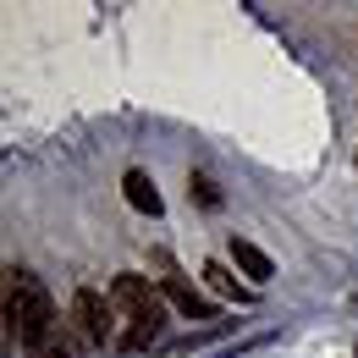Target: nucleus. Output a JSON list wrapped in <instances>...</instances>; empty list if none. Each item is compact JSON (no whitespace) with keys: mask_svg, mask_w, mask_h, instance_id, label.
Segmentation results:
<instances>
[{"mask_svg":"<svg viewBox=\"0 0 358 358\" xmlns=\"http://www.w3.org/2000/svg\"><path fill=\"white\" fill-rule=\"evenodd\" d=\"M55 331L61 325H55V303H50L45 281L28 275V270H6V336L39 358Z\"/></svg>","mask_w":358,"mask_h":358,"instance_id":"obj_1","label":"nucleus"},{"mask_svg":"<svg viewBox=\"0 0 358 358\" xmlns=\"http://www.w3.org/2000/svg\"><path fill=\"white\" fill-rule=\"evenodd\" d=\"M110 303L122 314V353H149V348H160V336H166V298H160V287H149L143 275H116L110 281Z\"/></svg>","mask_w":358,"mask_h":358,"instance_id":"obj_2","label":"nucleus"},{"mask_svg":"<svg viewBox=\"0 0 358 358\" xmlns=\"http://www.w3.org/2000/svg\"><path fill=\"white\" fill-rule=\"evenodd\" d=\"M72 320L89 342H122V314L110 303V292H94V287H78L72 298Z\"/></svg>","mask_w":358,"mask_h":358,"instance_id":"obj_3","label":"nucleus"},{"mask_svg":"<svg viewBox=\"0 0 358 358\" xmlns=\"http://www.w3.org/2000/svg\"><path fill=\"white\" fill-rule=\"evenodd\" d=\"M160 298H166L182 320H215V298H204V292L187 287L182 275H166V281H160ZM215 325H221V320H215Z\"/></svg>","mask_w":358,"mask_h":358,"instance_id":"obj_4","label":"nucleus"},{"mask_svg":"<svg viewBox=\"0 0 358 358\" xmlns=\"http://www.w3.org/2000/svg\"><path fill=\"white\" fill-rule=\"evenodd\" d=\"M231 265L243 270L254 287H265L270 275H275V265H270V254L259 248V243H248V237H231Z\"/></svg>","mask_w":358,"mask_h":358,"instance_id":"obj_5","label":"nucleus"},{"mask_svg":"<svg viewBox=\"0 0 358 358\" xmlns=\"http://www.w3.org/2000/svg\"><path fill=\"white\" fill-rule=\"evenodd\" d=\"M199 275H204V287H210L215 298H226V303H254V287H243V281H237V275H231L221 259H210Z\"/></svg>","mask_w":358,"mask_h":358,"instance_id":"obj_6","label":"nucleus"},{"mask_svg":"<svg viewBox=\"0 0 358 358\" xmlns=\"http://www.w3.org/2000/svg\"><path fill=\"white\" fill-rule=\"evenodd\" d=\"M122 187H127V204H133V210H143V215H160V210H166V204H160V193H155V177H149V171H127V177H122Z\"/></svg>","mask_w":358,"mask_h":358,"instance_id":"obj_7","label":"nucleus"},{"mask_svg":"<svg viewBox=\"0 0 358 358\" xmlns=\"http://www.w3.org/2000/svg\"><path fill=\"white\" fill-rule=\"evenodd\" d=\"M187 193H193V199H199L204 210H221V187L204 177V171H193V177H187Z\"/></svg>","mask_w":358,"mask_h":358,"instance_id":"obj_8","label":"nucleus"},{"mask_svg":"<svg viewBox=\"0 0 358 358\" xmlns=\"http://www.w3.org/2000/svg\"><path fill=\"white\" fill-rule=\"evenodd\" d=\"M39 358H83V348H78V336H72V331H55Z\"/></svg>","mask_w":358,"mask_h":358,"instance_id":"obj_9","label":"nucleus"}]
</instances>
